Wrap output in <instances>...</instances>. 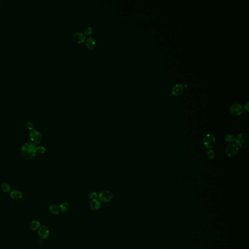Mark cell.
<instances>
[{
  "label": "cell",
  "mask_w": 249,
  "mask_h": 249,
  "mask_svg": "<svg viewBox=\"0 0 249 249\" xmlns=\"http://www.w3.org/2000/svg\"><path fill=\"white\" fill-rule=\"evenodd\" d=\"M37 147L33 142H28L24 144L21 148V155L24 158L30 160L36 156Z\"/></svg>",
  "instance_id": "1"
},
{
  "label": "cell",
  "mask_w": 249,
  "mask_h": 249,
  "mask_svg": "<svg viewBox=\"0 0 249 249\" xmlns=\"http://www.w3.org/2000/svg\"><path fill=\"white\" fill-rule=\"evenodd\" d=\"M236 143L238 146L241 148H245L249 145V136L248 134L242 133L238 135L236 138Z\"/></svg>",
  "instance_id": "2"
},
{
  "label": "cell",
  "mask_w": 249,
  "mask_h": 249,
  "mask_svg": "<svg viewBox=\"0 0 249 249\" xmlns=\"http://www.w3.org/2000/svg\"><path fill=\"white\" fill-rule=\"evenodd\" d=\"M203 144L206 148L211 149L215 145V138L212 134H206L203 139Z\"/></svg>",
  "instance_id": "3"
},
{
  "label": "cell",
  "mask_w": 249,
  "mask_h": 249,
  "mask_svg": "<svg viewBox=\"0 0 249 249\" xmlns=\"http://www.w3.org/2000/svg\"><path fill=\"white\" fill-rule=\"evenodd\" d=\"M99 200L101 202L107 203L112 201L113 195L110 191L105 190L101 192L98 195Z\"/></svg>",
  "instance_id": "4"
},
{
  "label": "cell",
  "mask_w": 249,
  "mask_h": 249,
  "mask_svg": "<svg viewBox=\"0 0 249 249\" xmlns=\"http://www.w3.org/2000/svg\"><path fill=\"white\" fill-rule=\"evenodd\" d=\"M30 138L31 141L35 144H39L42 141V135L37 129H33L30 133Z\"/></svg>",
  "instance_id": "5"
},
{
  "label": "cell",
  "mask_w": 249,
  "mask_h": 249,
  "mask_svg": "<svg viewBox=\"0 0 249 249\" xmlns=\"http://www.w3.org/2000/svg\"><path fill=\"white\" fill-rule=\"evenodd\" d=\"M230 111L233 115L238 116L243 113V108L240 104H234L230 107Z\"/></svg>",
  "instance_id": "6"
},
{
  "label": "cell",
  "mask_w": 249,
  "mask_h": 249,
  "mask_svg": "<svg viewBox=\"0 0 249 249\" xmlns=\"http://www.w3.org/2000/svg\"><path fill=\"white\" fill-rule=\"evenodd\" d=\"M238 148L236 144H231L228 145L226 148V154L229 156L232 157L236 155L238 153Z\"/></svg>",
  "instance_id": "7"
},
{
  "label": "cell",
  "mask_w": 249,
  "mask_h": 249,
  "mask_svg": "<svg viewBox=\"0 0 249 249\" xmlns=\"http://www.w3.org/2000/svg\"><path fill=\"white\" fill-rule=\"evenodd\" d=\"M38 235L41 240H46L49 236V230L46 226H42L39 229Z\"/></svg>",
  "instance_id": "8"
},
{
  "label": "cell",
  "mask_w": 249,
  "mask_h": 249,
  "mask_svg": "<svg viewBox=\"0 0 249 249\" xmlns=\"http://www.w3.org/2000/svg\"><path fill=\"white\" fill-rule=\"evenodd\" d=\"M183 85L180 83L177 84L174 86L172 92L173 95L175 96H179L183 93Z\"/></svg>",
  "instance_id": "9"
},
{
  "label": "cell",
  "mask_w": 249,
  "mask_h": 249,
  "mask_svg": "<svg viewBox=\"0 0 249 249\" xmlns=\"http://www.w3.org/2000/svg\"><path fill=\"white\" fill-rule=\"evenodd\" d=\"M73 39L75 42L78 43H81L83 42L86 39V37L84 34L81 32L75 33L73 35Z\"/></svg>",
  "instance_id": "10"
},
{
  "label": "cell",
  "mask_w": 249,
  "mask_h": 249,
  "mask_svg": "<svg viewBox=\"0 0 249 249\" xmlns=\"http://www.w3.org/2000/svg\"><path fill=\"white\" fill-rule=\"evenodd\" d=\"M90 208L92 211L98 210L100 208L101 203L100 201L98 199H92L90 203Z\"/></svg>",
  "instance_id": "11"
},
{
  "label": "cell",
  "mask_w": 249,
  "mask_h": 249,
  "mask_svg": "<svg viewBox=\"0 0 249 249\" xmlns=\"http://www.w3.org/2000/svg\"><path fill=\"white\" fill-rule=\"evenodd\" d=\"M10 197H11L12 199H15V200H18L21 199V197H23V194L21 191L18 190H13L12 191H11V192L10 193Z\"/></svg>",
  "instance_id": "12"
},
{
  "label": "cell",
  "mask_w": 249,
  "mask_h": 249,
  "mask_svg": "<svg viewBox=\"0 0 249 249\" xmlns=\"http://www.w3.org/2000/svg\"><path fill=\"white\" fill-rule=\"evenodd\" d=\"M86 44L88 48L90 49H91V50L94 49L96 47V41L92 37H88L87 40H86Z\"/></svg>",
  "instance_id": "13"
},
{
  "label": "cell",
  "mask_w": 249,
  "mask_h": 249,
  "mask_svg": "<svg viewBox=\"0 0 249 249\" xmlns=\"http://www.w3.org/2000/svg\"><path fill=\"white\" fill-rule=\"evenodd\" d=\"M41 227V223L37 220H33L32 222H31L29 224V227L30 228V229L33 231L38 230Z\"/></svg>",
  "instance_id": "14"
},
{
  "label": "cell",
  "mask_w": 249,
  "mask_h": 249,
  "mask_svg": "<svg viewBox=\"0 0 249 249\" xmlns=\"http://www.w3.org/2000/svg\"><path fill=\"white\" fill-rule=\"evenodd\" d=\"M49 210L53 214L58 215L60 213V207L56 204H52L49 207Z\"/></svg>",
  "instance_id": "15"
},
{
  "label": "cell",
  "mask_w": 249,
  "mask_h": 249,
  "mask_svg": "<svg viewBox=\"0 0 249 249\" xmlns=\"http://www.w3.org/2000/svg\"><path fill=\"white\" fill-rule=\"evenodd\" d=\"M60 210L62 212H66L69 210V204L68 202H63L60 205Z\"/></svg>",
  "instance_id": "16"
},
{
  "label": "cell",
  "mask_w": 249,
  "mask_h": 249,
  "mask_svg": "<svg viewBox=\"0 0 249 249\" xmlns=\"http://www.w3.org/2000/svg\"><path fill=\"white\" fill-rule=\"evenodd\" d=\"M1 189L4 192H9L10 191V186L9 185H8L7 183H3L1 186Z\"/></svg>",
  "instance_id": "17"
},
{
  "label": "cell",
  "mask_w": 249,
  "mask_h": 249,
  "mask_svg": "<svg viewBox=\"0 0 249 249\" xmlns=\"http://www.w3.org/2000/svg\"><path fill=\"white\" fill-rule=\"evenodd\" d=\"M236 138L235 137V136H234V135H231V134H229V135H227L225 137V140L227 142L233 143L234 141H236Z\"/></svg>",
  "instance_id": "18"
},
{
  "label": "cell",
  "mask_w": 249,
  "mask_h": 249,
  "mask_svg": "<svg viewBox=\"0 0 249 249\" xmlns=\"http://www.w3.org/2000/svg\"><path fill=\"white\" fill-rule=\"evenodd\" d=\"M89 197L90 199H92V200L94 199H97V197H98V195L97 193L95 192H91L89 193Z\"/></svg>",
  "instance_id": "19"
},
{
  "label": "cell",
  "mask_w": 249,
  "mask_h": 249,
  "mask_svg": "<svg viewBox=\"0 0 249 249\" xmlns=\"http://www.w3.org/2000/svg\"><path fill=\"white\" fill-rule=\"evenodd\" d=\"M207 155H208V156L209 158L211 159H213L214 158H215V152L212 149H210L208 151V152H207Z\"/></svg>",
  "instance_id": "20"
},
{
  "label": "cell",
  "mask_w": 249,
  "mask_h": 249,
  "mask_svg": "<svg viewBox=\"0 0 249 249\" xmlns=\"http://www.w3.org/2000/svg\"><path fill=\"white\" fill-rule=\"evenodd\" d=\"M37 152L40 153H44L46 151V149L43 146H39L37 147Z\"/></svg>",
  "instance_id": "21"
},
{
  "label": "cell",
  "mask_w": 249,
  "mask_h": 249,
  "mask_svg": "<svg viewBox=\"0 0 249 249\" xmlns=\"http://www.w3.org/2000/svg\"><path fill=\"white\" fill-rule=\"evenodd\" d=\"M26 127L28 129L30 130L31 131L34 129V125L33 124V123H31V122H27L26 123Z\"/></svg>",
  "instance_id": "22"
},
{
  "label": "cell",
  "mask_w": 249,
  "mask_h": 249,
  "mask_svg": "<svg viewBox=\"0 0 249 249\" xmlns=\"http://www.w3.org/2000/svg\"><path fill=\"white\" fill-rule=\"evenodd\" d=\"M92 31H93L92 28L91 27H88L86 28V29H85L84 33H85V35H88L91 34L92 32Z\"/></svg>",
  "instance_id": "23"
},
{
  "label": "cell",
  "mask_w": 249,
  "mask_h": 249,
  "mask_svg": "<svg viewBox=\"0 0 249 249\" xmlns=\"http://www.w3.org/2000/svg\"><path fill=\"white\" fill-rule=\"evenodd\" d=\"M248 105H249V104L247 103L246 104L245 106V110H246L247 111H248L249 110V108H248Z\"/></svg>",
  "instance_id": "24"
}]
</instances>
